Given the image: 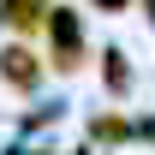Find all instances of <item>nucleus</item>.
<instances>
[{
	"instance_id": "f257e3e1",
	"label": "nucleus",
	"mask_w": 155,
	"mask_h": 155,
	"mask_svg": "<svg viewBox=\"0 0 155 155\" xmlns=\"http://www.w3.org/2000/svg\"><path fill=\"white\" fill-rule=\"evenodd\" d=\"M48 30H54V66H60V72H78V66H84V36H78V18L66 12V6H54V12H48Z\"/></svg>"
},
{
	"instance_id": "f03ea898",
	"label": "nucleus",
	"mask_w": 155,
	"mask_h": 155,
	"mask_svg": "<svg viewBox=\"0 0 155 155\" xmlns=\"http://www.w3.org/2000/svg\"><path fill=\"white\" fill-rule=\"evenodd\" d=\"M48 12H54L48 0H0V18H6V30H36Z\"/></svg>"
},
{
	"instance_id": "7ed1b4c3",
	"label": "nucleus",
	"mask_w": 155,
	"mask_h": 155,
	"mask_svg": "<svg viewBox=\"0 0 155 155\" xmlns=\"http://www.w3.org/2000/svg\"><path fill=\"white\" fill-rule=\"evenodd\" d=\"M0 72H6V78L24 90V84H36V60L24 54V48H6V54H0Z\"/></svg>"
},
{
	"instance_id": "20e7f679",
	"label": "nucleus",
	"mask_w": 155,
	"mask_h": 155,
	"mask_svg": "<svg viewBox=\"0 0 155 155\" xmlns=\"http://www.w3.org/2000/svg\"><path fill=\"white\" fill-rule=\"evenodd\" d=\"M96 6H107V12H119V6H125V0H96Z\"/></svg>"
}]
</instances>
